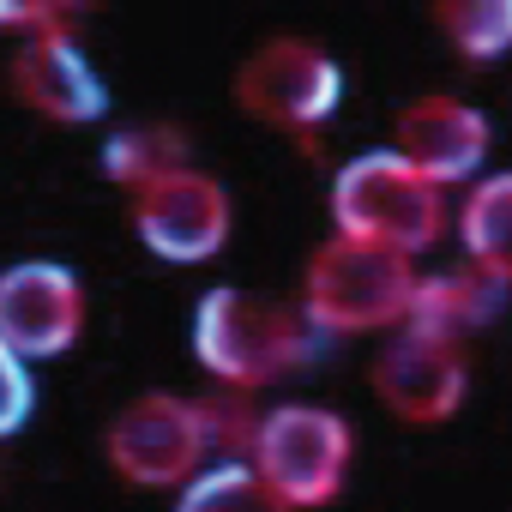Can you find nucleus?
<instances>
[{"mask_svg": "<svg viewBox=\"0 0 512 512\" xmlns=\"http://www.w3.org/2000/svg\"><path fill=\"white\" fill-rule=\"evenodd\" d=\"M314 326L266 296H247L235 284H217L193 308V356L211 380L229 392H253L314 356Z\"/></svg>", "mask_w": 512, "mask_h": 512, "instance_id": "nucleus-1", "label": "nucleus"}, {"mask_svg": "<svg viewBox=\"0 0 512 512\" xmlns=\"http://www.w3.org/2000/svg\"><path fill=\"white\" fill-rule=\"evenodd\" d=\"M332 223H338L344 241L386 247V253L416 260V253L434 247L440 229H446V187H434L392 145H380V151H362V157H350L338 169Z\"/></svg>", "mask_w": 512, "mask_h": 512, "instance_id": "nucleus-2", "label": "nucleus"}, {"mask_svg": "<svg viewBox=\"0 0 512 512\" xmlns=\"http://www.w3.org/2000/svg\"><path fill=\"white\" fill-rule=\"evenodd\" d=\"M416 260L386 247H362L332 235L326 247H314L308 278H302V320L320 338H356V332H386L410 320L416 302Z\"/></svg>", "mask_w": 512, "mask_h": 512, "instance_id": "nucleus-3", "label": "nucleus"}, {"mask_svg": "<svg viewBox=\"0 0 512 512\" xmlns=\"http://www.w3.org/2000/svg\"><path fill=\"white\" fill-rule=\"evenodd\" d=\"M350 458H356V434L326 404L266 410L260 428H253V452H247V464L266 476V488L278 500H290L296 512L338 500V488L350 476Z\"/></svg>", "mask_w": 512, "mask_h": 512, "instance_id": "nucleus-4", "label": "nucleus"}, {"mask_svg": "<svg viewBox=\"0 0 512 512\" xmlns=\"http://www.w3.org/2000/svg\"><path fill=\"white\" fill-rule=\"evenodd\" d=\"M235 103L247 115H260L266 127H290L308 133L320 121L338 115L344 103V73L326 49L302 43V37H278L266 49H253L235 73Z\"/></svg>", "mask_w": 512, "mask_h": 512, "instance_id": "nucleus-5", "label": "nucleus"}, {"mask_svg": "<svg viewBox=\"0 0 512 512\" xmlns=\"http://www.w3.org/2000/svg\"><path fill=\"white\" fill-rule=\"evenodd\" d=\"M205 458L211 446H205L199 404L175 392H145L109 422V464L133 488H175V482L187 488L205 470Z\"/></svg>", "mask_w": 512, "mask_h": 512, "instance_id": "nucleus-6", "label": "nucleus"}, {"mask_svg": "<svg viewBox=\"0 0 512 512\" xmlns=\"http://www.w3.org/2000/svg\"><path fill=\"white\" fill-rule=\"evenodd\" d=\"M133 229L169 266H199L229 241V193L205 169H175L133 193Z\"/></svg>", "mask_w": 512, "mask_h": 512, "instance_id": "nucleus-7", "label": "nucleus"}, {"mask_svg": "<svg viewBox=\"0 0 512 512\" xmlns=\"http://www.w3.org/2000/svg\"><path fill=\"white\" fill-rule=\"evenodd\" d=\"M85 326V290L55 260H19L0 272V344L25 362L67 356Z\"/></svg>", "mask_w": 512, "mask_h": 512, "instance_id": "nucleus-8", "label": "nucleus"}, {"mask_svg": "<svg viewBox=\"0 0 512 512\" xmlns=\"http://www.w3.org/2000/svg\"><path fill=\"white\" fill-rule=\"evenodd\" d=\"M470 392V368H464V344H440L422 332H398L380 362H374V398L410 422V428H434L446 416H458Z\"/></svg>", "mask_w": 512, "mask_h": 512, "instance_id": "nucleus-9", "label": "nucleus"}, {"mask_svg": "<svg viewBox=\"0 0 512 512\" xmlns=\"http://www.w3.org/2000/svg\"><path fill=\"white\" fill-rule=\"evenodd\" d=\"M494 145V127L482 109H470L464 97H416L398 127H392V151L422 169L434 187H464L482 175V157Z\"/></svg>", "mask_w": 512, "mask_h": 512, "instance_id": "nucleus-10", "label": "nucleus"}, {"mask_svg": "<svg viewBox=\"0 0 512 512\" xmlns=\"http://www.w3.org/2000/svg\"><path fill=\"white\" fill-rule=\"evenodd\" d=\"M13 91H19L25 109H37L49 121H67V127H85L109 109V91H103L97 67L85 61V49L67 31L31 37L13 55Z\"/></svg>", "mask_w": 512, "mask_h": 512, "instance_id": "nucleus-11", "label": "nucleus"}, {"mask_svg": "<svg viewBox=\"0 0 512 512\" xmlns=\"http://www.w3.org/2000/svg\"><path fill=\"white\" fill-rule=\"evenodd\" d=\"M506 302V284L482 278L476 266L470 272H440V278H422L416 284V302H410V320L398 332H422V338H440V344H464L476 326H488Z\"/></svg>", "mask_w": 512, "mask_h": 512, "instance_id": "nucleus-12", "label": "nucleus"}, {"mask_svg": "<svg viewBox=\"0 0 512 512\" xmlns=\"http://www.w3.org/2000/svg\"><path fill=\"white\" fill-rule=\"evenodd\" d=\"M458 241H464L470 266L482 278H494V284L512 290V169H494V175H482L464 193Z\"/></svg>", "mask_w": 512, "mask_h": 512, "instance_id": "nucleus-13", "label": "nucleus"}, {"mask_svg": "<svg viewBox=\"0 0 512 512\" xmlns=\"http://www.w3.org/2000/svg\"><path fill=\"white\" fill-rule=\"evenodd\" d=\"M175 512H296V506L278 500V494L266 488V476L253 470L247 458H217V464H205V470L181 488Z\"/></svg>", "mask_w": 512, "mask_h": 512, "instance_id": "nucleus-14", "label": "nucleus"}, {"mask_svg": "<svg viewBox=\"0 0 512 512\" xmlns=\"http://www.w3.org/2000/svg\"><path fill=\"white\" fill-rule=\"evenodd\" d=\"M175 169H187V157H181V133H169V127H127L103 145V175L133 187V193L175 175Z\"/></svg>", "mask_w": 512, "mask_h": 512, "instance_id": "nucleus-15", "label": "nucleus"}, {"mask_svg": "<svg viewBox=\"0 0 512 512\" xmlns=\"http://www.w3.org/2000/svg\"><path fill=\"white\" fill-rule=\"evenodd\" d=\"M434 25L464 61L512 55V0H446V7L434 13Z\"/></svg>", "mask_w": 512, "mask_h": 512, "instance_id": "nucleus-16", "label": "nucleus"}, {"mask_svg": "<svg viewBox=\"0 0 512 512\" xmlns=\"http://www.w3.org/2000/svg\"><path fill=\"white\" fill-rule=\"evenodd\" d=\"M31 404H37V386H31V368H25V356H13L7 344H0V440L25 428Z\"/></svg>", "mask_w": 512, "mask_h": 512, "instance_id": "nucleus-17", "label": "nucleus"}, {"mask_svg": "<svg viewBox=\"0 0 512 512\" xmlns=\"http://www.w3.org/2000/svg\"><path fill=\"white\" fill-rule=\"evenodd\" d=\"M0 25L49 37V31H67V7H7V0H0Z\"/></svg>", "mask_w": 512, "mask_h": 512, "instance_id": "nucleus-18", "label": "nucleus"}]
</instances>
